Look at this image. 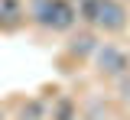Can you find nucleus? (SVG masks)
Masks as SVG:
<instances>
[{
    "instance_id": "nucleus-3",
    "label": "nucleus",
    "mask_w": 130,
    "mask_h": 120,
    "mask_svg": "<svg viewBox=\"0 0 130 120\" xmlns=\"http://www.w3.org/2000/svg\"><path fill=\"white\" fill-rule=\"evenodd\" d=\"M26 26V0H0V33H16Z\"/></svg>"
},
{
    "instance_id": "nucleus-1",
    "label": "nucleus",
    "mask_w": 130,
    "mask_h": 120,
    "mask_svg": "<svg viewBox=\"0 0 130 120\" xmlns=\"http://www.w3.org/2000/svg\"><path fill=\"white\" fill-rule=\"evenodd\" d=\"M26 23L46 33H68L78 23V3L72 0H26Z\"/></svg>"
},
{
    "instance_id": "nucleus-2",
    "label": "nucleus",
    "mask_w": 130,
    "mask_h": 120,
    "mask_svg": "<svg viewBox=\"0 0 130 120\" xmlns=\"http://www.w3.org/2000/svg\"><path fill=\"white\" fill-rule=\"evenodd\" d=\"M91 62H94L98 75L107 81H120L124 75H130V52L117 42H98Z\"/></svg>"
},
{
    "instance_id": "nucleus-4",
    "label": "nucleus",
    "mask_w": 130,
    "mask_h": 120,
    "mask_svg": "<svg viewBox=\"0 0 130 120\" xmlns=\"http://www.w3.org/2000/svg\"><path fill=\"white\" fill-rule=\"evenodd\" d=\"M94 49H98V42H94V33H91V29H85V33L72 36V46H68V52H72V55H78V58H91V55H94Z\"/></svg>"
},
{
    "instance_id": "nucleus-5",
    "label": "nucleus",
    "mask_w": 130,
    "mask_h": 120,
    "mask_svg": "<svg viewBox=\"0 0 130 120\" xmlns=\"http://www.w3.org/2000/svg\"><path fill=\"white\" fill-rule=\"evenodd\" d=\"M49 120H78V101L72 97H59L49 107Z\"/></svg>"
},
{
    "instance_id": "nucleus-7",
    "label": "nucleus",
    "mask_w": 130,
    "mask_h": 120,
    "mask_svg": "<svg viewBox=\"0 0 130 120\" xmlns=\"http://www.w3.org/2000/svg\"><path fill=\"white\" fill-rule=\"evenodd\" d=\"M72 3H81V0H72Z\"/></svg>"
},
{
    "instance_id": "nucleus-6",
    "label": "nucleus",
    "mask_w": 130,
    "mask_h": 120,
    "mask_svg": "<svg viewBox=\"0 0 130 120\" xmlns=\"http://www.w3.org/2000/svg\"><path fill=\"white\" fill-rule=\"evenodd\" d=\"M0 120H13V117H10V110H7V107H0Z\"/></svg>"
}]
</instances>
